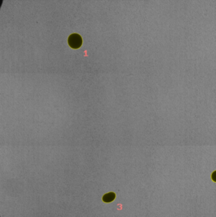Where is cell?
Returning a JSON list of instances; mask_svg holds the SVG:
<instances>
[{"instance_id": "1", "label": "cell", "mask_w": 216, "mask_h": 217, "mask_svg": "<svg viewBox=\"0 0 216 217\" xmlns=\"http://www.w3.org/2000/svg\"><path fill=\"white\" fill-rule=\"evenodd\" d=\"M69 45L73 49H78L82 44V39L81 36L77 33H74L69 36L68 38Z\"/></svg>"}, {"instance_id": "2", "label": "cell", "mask_w": 216, "mask_h": 217, "mask_svg": "<svg viewBox=\"0 0 216 217\" xmlns=\"http://www.w3.org/2000/svg\"><path fill=\"white\" fill-rule=\"evenodd\" d=\"M115 198V194L114 192H109L108 194H105L103 196V201L105 203H111Z\"/></svg>"}, {"instance_id": "3", "label": "cell", "mask_w": 216, "mask_h": 217, "mask_svg": "<svg viewBox=\"0 0 216 217\" xmlns=\"http://www.w3.org/2000/svg\"><path fill=\"white\" fill-rule=\"evenodd\" d=\"M212 179L214 182H216V171H214L212 174Z\"/></svg>"}]
</instances>
